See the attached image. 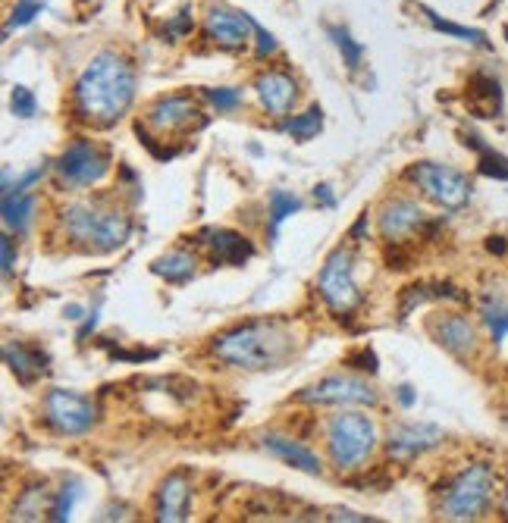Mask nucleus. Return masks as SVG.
I'll return each instance as SVG.
<instances>
[{"label":"nucleus","instance_id":"obj_30","mask_svg":"<svg viewBox=\"0 0 508 523\" xmlns=\"http://www.w3.org/2000/svg\"><path fill=\"white\" fill-rule=\"evenodd\" d=\"M44 505H48V486L41 483V486H32V489H26V492L16 498L13 517L16 520H41Z\"/></svg>","mask_w":508,"mask_h":523},{"label":"nucleus","instance_id":"obj_42","mask_svg":"<svg viewBox=\"0 0 508 523\" xmlns=\"http://www.w3.org/2000/svg\"><path fill=\"white\" fill-rule=\"evenodd\" d=\"M327 520H355V523H364V520H371V517L355 514V511H333V514H327Z\"/></svg>","mask_w":508,"mask_h":523},{"label":"nucleus","instance_id":"obj_39","mask_svg":"<svg viewBox=\"0 0 508 523\" xmlns=\"http://www.w3.org/2000/svg\"><path fill=\"white\" fill-rule=\"evenodd\" d=\"M0 248H4V276L13 273V264H16V248H13V235L4 232V239H0Z\"/></svg>","mask_w":508,"mask_h":523},{"label":"nucleus","instance_id":"obj_22","mask_svg":"<svg viewBox=\"0 0 508 523\" xmlns=\"http://www.w3.org/2000/svg\"><path fill=\"white\" fill-rule=\"evenodd\" d=\"M151 273L160 276V279H167L173 285L179 282H189L195 273H198V257L195 251H186V248H173L167 254H160L154 264H151Z\"/></svg>","mask_w":508,"mask_h":523},{"label":"nucleus","instance_id":"obj_2","mask_svg":"<svg viewBox=\"0 0 508 523\" xmlns=\"http://www.w3.org/2000/svg\"><path fill=\"white\" fill-rule=\"evenodd\" d=\"M211 354L236 370L261 373L283 367L295 354V332L283 320H248L214 336Z\"/></svg>","mask_w":508,"mask_h":523},{"label":"nucleus","instance_id":"obj_12","mask_svg":"<svg viewBox=\"0 0 508 523\" xmlns=\"http://www.w3.org/2000/svg\"><path fill=\"white\" fill-rule=\"evenodd\" d=\"M427 213L418 201H411V198H392L380 207L377 213V229L386 242L392 245H402L408 239H414L424 226H427Z\"/></svg>","mask_w":508,"mask_h":523},{"label":"nucleus","instance_id":"obj_18","mask_svg":"<svg viewBox=\"0 0 508 523\" xmlns=\"http://www.w3.org/2000/svg\"><path fill=\"white\" fill-rule=\"evenodd\" d=\"M261 445H264V451H270L273 458H280L283 464H289V467H295V470L308 473V477H320V473H323L320 458L314 455V451H311L308 445H302V442L292 439V436H283V433H264V436H261Z\"/></svg>","mask_w":508,"mask_h":523},{"label":"nucleus","instance_id":"obj_29","mask_svg":"<svg viewBox=\"0 0 508 523\" xmlns=\"http://www.w3.org/2000/svg\"><path fill=\"white\" fill-rule=\"evenodd\" d=\"M421 13L427 16V22L436 29V32H443V35H452L458 41H471V44H480V47H490L487 35H483L480 29H468V26H458V22H449V19H440L430 7H421Z\"/></svg>","mask_w":508,"mask_h":523},{"label":"nucleus","instance_id":"obj_6","mask_svg":"<svg viewBox=\"0 0 508 523\" xmlns=\"http://www.w3.org/2000/svg\"><path fill=\"white\" fill-rule=\"evenodd\" d=\"M405 179L418 188L427 201H433L443 210H461L471 201V188H474L471 179L461 170H455L449 163H436V160H421V163L408 166Z\"/></svg>","mask_w":508,"mask_h":523},{"label":"nucleus","instance_id":"obj_33","mask_svg":"<svg viewBox=\"0 0 508 523\" xmlns=\"http://www.w3.org/2000/svg\"><path fill=\"white\" fill-rule=\"evenodd\" d=\"M204 98L217 110H236L242 104V91L239 88H204Z\"/></svg>","mask_w":508,"mask_h":523},{"label":"nucleus","instance_id":"obj_34","mask_svg":"<svg viewBox=\"0 0 508 523\" xmlns=\"http://www.w3.org/2000/svg\"><path fill=\"white\" fill-rule=\"evenodd\" d=\"M10 104H13V113H16V116H22V120H29V116H35V110H38L35 94H32L26 85H16V88H13V98H10Z\"/></svg>","mask_w":508,"mask_h":523},{"label":"nucleus","instance_id":"obj_13","mask_svg":"<svg viewBox=\"0 0 508 523\" xmlns=\"http://www.w3.org/2000/svg\"><path fill=\"white\" fill-rule=\"evenodd\" d=\"M198 113L201 110L192 94H164V98L148 104L145 123L160 135H176V132H186L192 123H204Z\"/></svg>","mask_w":508,"mask_h":523},{"label":"nucleus","instance_id":"obj_41","mask_svg":"<svg viewBox=\"0 0 508 523\" xmlns=\"http://www.w3.org/2000/svg\"><path fill=\"white\" fill-rule=\"evenodd\" d=\"M487 251L490 254H505L508 251V242L502 239V235H490V239H487Z\"/></svg>","mask_w":508,"mask_h":523},{"label":"nucleus","instance_id":"obj_3","mask_svg":"<svg viewBox=\"0 0 508 523\" xmlns=\"http://www.w3.org/2000/svg\"><path fill=\"white\" fill-rule=\"evenodd\" d=\"M60 229L69 245L95 254H110L126 245L132 232V217L120 207L98 201H76L60 210Z\"/></svg>","mask_w":508,"mask_h":523},{"label":"nucleus","instance_id":"obj_8","mask_svg":"<svg viewBox=\"0 0 508 523\" xmlns=\"http://www.w3.org/2000/svg\"><path fill=\"white\" fill-rule=\"evenodd\" d=\"M110 151L91 138H76L73 145H66V151L57 157V176L69 188H88L98 185L110 173Z\"/></svg>","mask_w":508,"mask_h":523},{"label":"nucleus","instance_id":"obj_1","mask_svg":"<svg viewBox=\"0 0 508 523\" xmlns=\"http://www.w3.org/2000/svg\"><path fill=\"white\" fill-rule=\"evenodd\" d=\"M135 98V69L117 51H101L91 57L73 88L76 116L85 126L110 129L117 126Z\"/></svg>","mask_w":508,"mask_h":523},{"label":"nucleus","instance_id":"obj_4","mask_svg":"<svg viewBox=\"0 0 508 523\" xmlns=\"http://www.w3.org/2000/svg\"><path fill=\"white\" fill-rule=\"evenodd\" d=\"M496 495V470L490 461H474L465 470H458L449 480L443 498H440V514L443 520H480L490 511Z\"/></svg>","mask_w":508,"mask_h":523},{"label":"nucleus","instance_id":"obj_24","mask_svg":"<svg viewBox=\"0 0 508 523\" xmlns=\"http://www.w3.org/2000/svg\"><path fill=\"white\" fill-rule=\"evenodd\" d=\"M477 314H480V323L490 329L493 345H502L505 336H508V295H502V292H487V295L480 298Z\"/></svg>","mask_w":508,"mask_h":523},{"label":"nucleus","instance_id":"obj_17","mask_svg":"<svg viewBox=\"0 0 508 523\" xmlns=\"http://www.w3.org/2000/svg\"><path fill=\"white\" fill-rule=\"evenodd\" d=\"M189 511H192V483L186 473H170L157 489L154 517L164 523H179V520H189Z\"/></svg>","mask_w":508,"mask_h":523},{"label":"nucleus","instance_id":"obj_37","mask_svg":"<svg viewBox=\"0 0 508 523\" xmlns=\"http://www.w3.org/2000/svg\"><path fill=\"white\" fill-rule=\"evenodd\" d=\"M110 358L113 361H132V364H142V361H154L157 351H120V348H110Z\"/></svg>","mask_w":508,"mask_h":523},{"label":"nucleus","instance_id":"obj_5","mask_svg":"<svg viewBox=\"0 0 508 523\" xmlns=\"http://www.w3.org/2000/svg\"><path fill=\"white\" fill-rule=\"evenodd\" d=\"M323 442H327V455L339 473H352L367 464V458L377 448V426L367 414L345 411L333 414L323 426Z\"/></svg>","mask_w":508,"mask_h":523},{"label":"nucleus","instance_id":"obj_28","mask_svg":"<svg viewBox=\"0 0 508 523\" xmlns=\"http://www.w3.org/2000/svg\"><path fill=\"white\" fill-rule=\"evenodd\" d=\"M298 210H302V198L292 192H283V188H273L270 192V235L273 239H276V232H280L283 220H289Z\"/></svg>","mask_w":508,"mask_h":523},{"label":"nucleus","instance_id":"obj_7","mask_svg":"<svg viewBox=\"0 0 508 523\" xmlns=\"http://www.w3.org/2000/svg\"><path fill=\"white\" fill-rule=\"evenodd\" d=\"M317 292H320L323 304L330 307V314L339 320L352 317L361 307L364 295L355 282V254L349 248H336L327 257V264H323V270L317 276Z\"/></svg>","mask_w":508,"mask_h":523},{"label":"nucleus","instance_id":"obj_9","mask_svg":"<svg viewBox=\"0 0 508 523\" xmlns=\"http://www.w3.org/2000/svg\"><path fill=\"white\" fill-rule=\"evenodd\" d=\"M305 404H336V408H377V389L361 376H349V373H330L311 383L308 389H302L295 395Z\"/></svg>","mask_w":508,"mask_h":523},{"label":"nucleus","instance_id":"obj_27","mask_svg":"<svg viewBox=\"0 0 508 523\" xmlns=\"http://www.w3.org/2000/svg\"><path fill=\"white\" fill-rule=\"evenodd\" d=\"M320 129H323V110L320 107H308L305 113L289 116V120L280 123V132H286L298 141H311Z\"/></svg>","mask_w":508,"mask_h":523},{"label":"nucleus","instance_id":"obj_40","mask_svg":"<svg viewBox=\"0 0 508 523\" xmlns=\"http://www.w3.org/2000/svg\"><path fill=\"white\" fill-rule=\"evenodd\" d=\"M314 198H317L320 207H336V195H333L330 185H317V188H314Z\"/></svg>","mask_w":508,"mask_h":523},{"label":"nucleus","instance_id":"obj_35","mask_svg":"<svg viewBox=\"0 0 508 523\" xmlns=\"http://www.w3.org/2000/svg\"><path fill=\"white\" fill-rule=\"evenodd\" d=\"M41 13V4L38 0H19V4L13 7V16L7 22V29H19V26H29V22Z\"/></svg>","mask_w":508,"mask_h":523},{"label":"nucleus","instance_id":"obj_14","mask_svg":"<svg viewBox=\"0 0 508 523\" xmlns=\"http://www.w3.org/2000/svg\"><path fill=\"white\" fill-rule=\"evenodd\" d=\"M446 433L436 423H399L389 430L386 448L392 461H411L418 455H427L430 448L443 445Z\"/></svg>","mask_w":508,"mask_h":523},{"label":"nucleus","instance_id":"obj_11","mask_svg":"<svg viewBox=\"0 0 508 523\" xmlns=\"http://www.w3.org/2000/svg\"><path fill=\"white\" fill-rule=\"evenodd\" d=\"M427 332L433 336L436 345L446 348L452 358H458V361H471L477 354V348H480L477 326L465 314H452V311L433 314L427 320Z\"/></svg>","mask_w":508,"mask_h":523},{"label":"nucleus","instance_id":"obj_20","mask_svg":"<svg viewBox=\"0 0 508 523\" xmlns=\"http://www.w3.org/2000/svg\"><path fill=\"white\" fill-rule=\"evenodd\" d=\"M4 361L22 386H32L35 379L48 370V354H44L38 345H26V342H7Z\"/></svg>","mask_w":508,"mask_h":523},{"label":"nucleus","instance_id":"obj_46","mask_svg":"<svg viewBox=\"0 0 508 523\" xmlns=\"http://www.w3.org/2000/svg\"><path fill=\"white\" fill-rule=\"evenodd\" d=\"M502 517H508V467H505V489H502Z\"/></svg>","mask_w":508,"mask_h":523},{"label":"nucleus","instance_id":"obj_38","mask_svg":"<svg viewBox=\"0 0 508 523\" xmlns=\"http://www.w3.org/2000/svg\"><path fill=\"white\" fill-rule=\"evenodd\" d=\"M254 38H258V57H267L276 51V38L267 29H261L258 22H254Z\"/></svg>","mask_w":508,"mask_h":523},{"label":"nucleus","instance_id":"obj_47","mask_svg":"<svg viewBox=\"0 0 508 523\" xmlns=\"http://www.w3.org/2000/svg\"><path fill=\"white\" fill-rule=\"evenodd\" d=\"M502 420H505V423H508V408H505V414H502Z\"/></svg>","mask_w":508,"mask_h":523},{"label":"nucleus","instance_id":"obj_36","mask_svg":"<svg viewBox=\"0 0 508 523\" xmlns=\"http://www.w3.org/2000/svg\"><path fill=\"white\" fill-rule=\"evenodd\" d=\"M192 10H179L170 22H167V38L170 41H179V38H186L189 32H192Z\"/></svg>","mask_w":508,"mask_h":523},{"label":"nucleus","instance_id":"obj_23","mask_svg":"<svg viewBox=\"0 0 508 523\" xmlns=\"http://www.w3.org/2000/svg\"><path fill=\"white\" fill-rule=\"evenodd\" d=\"M468 104H471L474 116H499L502 113V85L487 73H477L468 85Z\"/></svg>","mask_w":508,"mask_h":523},{"label":"nucleus","instance_id":"obj_25","mask_svg":"<svg viewBox=\"0 0 508 523\" xmlns=\"http://www.w3.org/2000/svg\"><path fill=\"white\" fill-rule=\"evenodd\" d=\"M35 220L32 192H4V226L10 232H26Z\"/></svg>","mask_w":508,"mask_h":523},{"label":"nucleus","instance_id":"obj_32","mask_svg":"<svg viewBox=\"0 0 508 523\" xmlns=\"http://www.w3.org/2000/svg\"><path fill=\"white\" fill-rule=\"evenodd\" d=\"M82 495V489H79V483L76 480H69V483H63L60 486V492H57V498H54V508H51V520H69V514H73V505H76V498Z\"/></svg>","mask_w":508,"mask_h":523},{"label":"nucleus","instance_id":"obj_45","mask_svg":"<svg viewBox=\"0 0 508 523\" xmlns=\"http://www.w3.org/2000/svg\"><path fill=\"white\" fill-rule=\"evenodd\" d=\"M63 314H66L69 320H82V307H79V304H69Z\"/></svg>","mask_w":508,"mask_h":523},{"label":"nucleus","instance_id":"obj_31","mask_svg":"<svg viewBox=\"0 0 508 523\" xmlns=\"http://www.w3.org/2000/svg\"><path fill=\"white\" fill-rule=\"evenodd\" d=\"M327 35L333 38V44L339 47V54H342V63L349 66V69H358L361 60H364V47L349 35V29H339V26H327Z\"/></svg>","mask_w":508,"mask_h":523},{"label":"nucleus","instance_id":"obj_44","mask_svg":"<svg viewBox=\"0 0 508 523\" xmlns=\"http://www.w3.org/2000/svg\"><path fill=\"white\" fill-rule=\"evenodd\" d=\"M399 404L402 408H411L414 404V389L411 386H399Z\"/></svg>","mask_w":508,"mask_h":523},{"label":"nucleus","instance_id":"obj_10","mask_svg":"<svg viewBox=\"0 0 508 523\" xmlns=\"http://www.w3.org/2000/svg\"><path fill=\"white\" fill-rule=\"evenodd\" d=\"M44 420H48V426L60 436H85L91 426H95L98 411L85 395L51 389L44 395Z\"/></svg>","mask_w":508,"mask_h":523},{"label":"nucleus","instance_id":"obj_16","mask_svg":"<svg viewBox=\"0 0 508 523\" xmlns=\"http://www.w3.org/2000/svg\"><path fill=\"white\" fill-rule=\"evenodd\" d=\"M204 32L211 41H217L220 47H229V51H239V47L248 44V38L254 35V19L245 13H233L223 7H211L204 16Z\"/></svg>","mask_w":508,"mask_h":523},{"label":"nucleus","instance_id":"obj_19","mask_svg":"<svg viewBox=\"0 0 508 523\" xmlns=\"http://www.w3.org/2000/svg\"><path fill=\"white\" fill-rule=\"evenodd\" d=\"M254 91H258V98L264 104V110L270 116H286L292 110V104L298 101V85L289 73H280V69H273V73H264L254 82Z\"/></svg>","mask_w":508,"mask_h":523},{"label":"nucleus","instance_id":"obj_15","mask_svg":"<svg viewBox=\"0 0 508 523\" xmlns=\"http://www.w3.org/2000/svg\"><path fill=\"white\" fill-rule=\"evenodd\" d=\"M198 242L207 248V257H211L214 267H242L254 257L251 239L233 229H204Z\"/></svg>","mask_w":508,"mask_h":523},{"label":"nucleus","instance_id":"obj_21","mask_svg":"<svg viewBox=\"0 0 508 523\" xmlns=\"http://www.w3.org/2000/svg\"><path fill=\"white\" fill-rule=\"evenodd\" d=\"M430 301H468L465 292H458L452 282H418L408 285L399 298V317L408 320L414 314V307L430 304Z\"/></svg>","mask_w":508,"mask_h":523},{"label":"nucleus","instance_id":"obj_43","mask_svg":"<svg viewBox=\"0 0 508 523\" xmlns=\"http://www.w3.org/2000/svg\"><path fill=\"white\" fill-rule=\"evenodd\" d=\"M364 232H367V210L358 217V223L352 226V242H364Z\"/></svg>","mask_w":508,"mask_h":523},{"label":"nucleus","instance_id":"obj_26","mask_svg":"<svg viewBox=\"0 0 508 523\" xmlns=\"http://www.w3.org/2000/svg\"><path fill=\"white\" fill-rule=\"evenodd\" d=\"M465 145L474 148L480 154L477 160V173L480 176H487V179H499V182H508V157L493 151L487 141H480V135L474 132H465Z\"/></svg>","mask_w":508,"mask_h":523}]
</instances>
